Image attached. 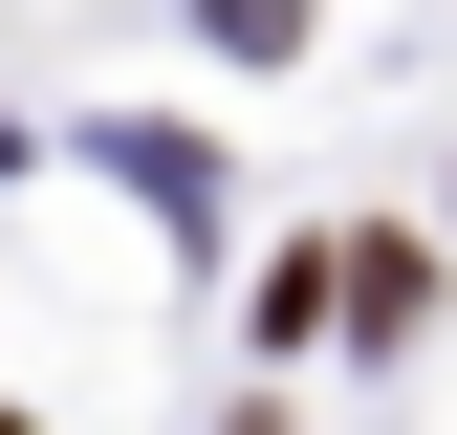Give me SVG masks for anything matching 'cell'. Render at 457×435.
<instances>
[{"mask_svg": "<svg viewBox=\"0 0 457 435\" xmlns=\"http://www.w3.org/2000/svg\"><path fill=\"white\" fill-rule=\"evenodd\" d=\"M0 435H22V414H0Z\"/></svg>", "mask_w": 457, "mask_h": 435, "instance_id": "cell-1", "label": "cell"}]
</instances>
